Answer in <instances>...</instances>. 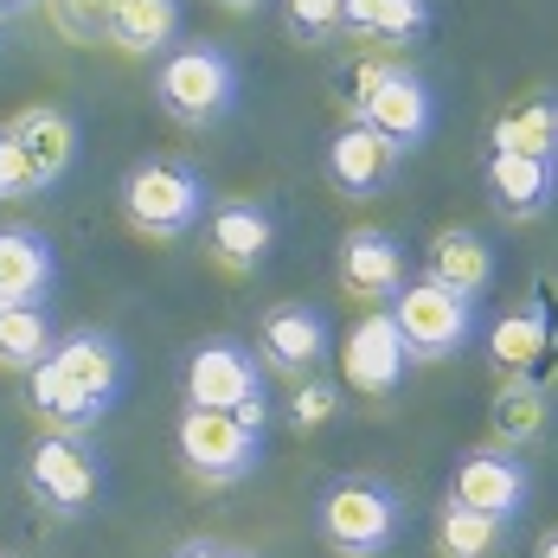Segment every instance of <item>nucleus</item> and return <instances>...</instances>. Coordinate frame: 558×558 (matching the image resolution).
I'll return each mask as SVG.
<instances>
[{
  "mask_svg": "<svg viewBox=\"0 0 558 558\" xmlns=\"http://www.w3.org/2000/svg\"><path fill=\"white\" fill-rule=\"evenodd\" d=\"M391 168H398V148H391L386 135H373L366 122L335 129L328 148H322V173H328V186H335L340 199H373V193H386Z\"/></svg>",
  "mask_w": 558,
  "mask_h": 558,
  "instance_id": "obj_14",
  "label": "nucleus"
},
{
  "mask_svg": "<svg viewBox=\"0 0 558 558\" xmlns=\"http://www.w3.org/2000/svg\"><path fill=\"white\" fill-rule=\"evenodd\" d=\"M340 20H347V33H360V39L404 46V39L430 33V0H340Z\"/></svg>",
  "mask_w": 558,
  "mask_h": 558,
  "instance_id": "obj_22",
  "label": "nucleus"
},
{
  "mask_svg": "<svg viewBox=\"0 0 558 558\" xmlns=\"http://www.w3.org/2000/svg\"><path fill=\"white\" fill-rule=\"evenodd\" d=\"M0 7H26V0H0Z\"/></svg>",
  "mask_w": 558,
  "mask_h": 558,
  "instance_id": "obj_36",
  "label": "nucleus"
},
{
  "mask_svg": "<svg viewBox=\"0 0 558 558\" xmlns=\"http://www.w3.org/2000/svg\"><path fill=\"white\" fill-rule=\"evenodd\" d=\"M26 411H33L39 424H52L58 437H84V430H97V424L110 417V411H97L77 386H64L52 373V360H39V366L26 373Z\"/></svg>",
  "mask_w": 558,
  "mask_h": 558,
  "instance_id": "obj_21",
  "label": "nucleus"
},
{
  "mask_svg": "<svg viewBox=\"0 0 558 558\" xmlns=\"http://www.w3.org/2000/svg\"><path fill=\"white\" fill-rule=\"evenodd\" d=\"M328 315L315 302H277L264 322H257V360L282 373V379H308L322 360H328Z\"/></svg>",
  "mask_w": 558,
  "mask_h": 558,
  "instance_id": "obj_12",
  "label": "nucleus"
},
{
  "mask_svg": "<svg viewBox=\"0 0 558 558\" xmlns=\"http://www.w3.org/2000/svg\"><path fill=\"white\" fill-rule=\"evenodd\" d=\"M546 340H553L546 308H520V315H507L501 328H495L488 353H495V366H501V373H533V366H539V353H546Z\"/></svg>",
  "mask_w": 558,
  "mask_h": 558,
  "instance_id": "obj_27",
  "label": "nucleus"
},
{
  "mask_svg": "<svg viewBox=\"0 0 558 558\" xmlns=\"http://www.w3.org/2000/svg\"><path fill=\"white\" fill-rule=\"evenodd\" d=\"M225 7H231V13H251V7H264V0H225Z\"/></svg>",
  "mask_w": 558,
  "mask_h": 558,
  "instance_id": "obj_33",
  "label": "nucleus"
},
{
  "mask_svg": "<svg viewBox=\"0 0 558 558\" xmlns=\"http://www.w3.org/2000/svg\"><path fill=\"white\" fill-rule=\"evenodd\" d=\"M335 411H340V391L328 386V379H295V391H289V424L295 430H322V424H335Z\"/></svg>",
  "mask_w": 558,
  "mask_h": 558,
  "instance_id": "obj_29",
  "label": "nucleus"
},
{
  "mask_svg": "<svg viewBox=\"0 0 558 558\" xmlns=\"http://www.w3.org/2000/svg\"><path fill=\"white\" fill-rule=\"evenodd\" d=\"M225 558H257V553H225Z\"/></svg>",
  "mask_w": 558,
  "mask_h": 558,
  "instance_id": "obj_35",
  "label": "nucleus"
},
{
  "mask_svg": "<svg viewBox=\"0 0 558 558\" xmlns=\"http://www.w3.org/2000/svg\"><path fill=\"white\" fill-rule=\"evenodd\" d=\"M501 539L507 526L501 520H488V513H475V507H444V520H437V553L444 558H501Z\"/></svg>",
  "mask_w": 558,
  "mask_h": 558,
  "instance_id": "obj_26",
  "label": "nucleus"
},
{
  "mask_svg": "<svg viewBox=\"0 0 558 558\" xmlns=\"http://www.w3.org/2000/svg\"><path fill=\"white\" fill-rule=\"evenodd\" d=\"M546 386L539 379H526V373H513L501 391H495V404H488V424H495V444L501 449H520L533 444L539 430H546Z\"/></svg>",
  "mask_w": 558,
  "mask_h": 558,
  "instance_id": "obj_23",
  "label": "nucleus"
},
{
  "mask_svg": "<svg viewBox=\"0 0 558 558\" xmlns=\"http://www.w3.org/2000/svg\"><path fill=\"white\" fill-rule=\"evenodd\" d=\"M26 495L58 513V520H77V513H90V501L104 495V462H97V449L84 444V437H39L33 456H26Z\"/></svg>",
  "mask_w": 558,
  "mask_h": 558,
  "instance_id": "obj_7",
  "label": "nucleus"
},
{
  "mask_svg": "<svg viewBox=\"0 0 558 558\" xmlns=\"http://www.w3.org/2000/svg\"><path fill=\"white\" fill-rule=\"evenodd\" d=\"M155 97L180 129H206L225 122L238 104V58L213 46V39H193V46H168L161 71H155Z\"/></svg>",
  "mask_w": 558,
  "mask_h": 558,
  "instance_id": "obj_4",
  "label": "nucleus"
},
{
  "mask_svg": "<svg viewBox=\"0 0 558 558\" xmlns=\"http://www.w3.org/2000/svg\"><path fill=\"white\" fill-rule=\"evenodd\" d=\"M173 449H180V469L206 488H231L244 475H257L264 462V430H244L231 411H199L186 404L173 417Z\"/></svg>",
  "mask_w": 558,
  "mask_h": 558,
  "instance_id": "obj_5",
  "label": "nucleus"
},
{
  "mask_svg": "<svg viewBox=\"0 0 558 558\" xmlns=\"http://www.w3.org/2000/svg\"><path fill=\"white\" fill-rule=\"evenodd\" d=\"M386 308H391V322H398V335H404V347H411V360H449L475 335V302L430 277L404 282Z\"/></svg>",
  "mask_w": 558,
  "mask_h": 558,
  "instance_id": "obj_6",
  "label": "nucleus"
},
{
  "mask_svg": "<svg viewBox=\"0 0 558 558\" xmlns=\"http://www.w3.org/2000/svg\"><path fill=\"white\" fill-rule=\"evenodd\" d=\"M26 193H39V180H33V168H26L13 129H0V199H26Z\"/></svg>",
  "mask_w": 558,
  "mask_h": 558,
  "instance_id": "obj_30",
  "label": "nucleus"
},
{
  "mask_svg": "<svg viewBox=\"0 0 558 558\" xmlns=\"http://www.w3.org/2000/svg\"><path fill=\"white\" fill-rule=\"evenodd\" d=\"M7 308H13V302H7V295H0V322H7Z\"/></svg>",
  "mask_w": 558,
  "mask_h": 558,
  "instance_id": "obj_34",
  "label": "nucleus"
},
{
  "mask_svg": "<svg viewBox=\"0 0 558 558\" xmlns=\"http://www.w3.org/2000/svg\"><path fill=\"white\" fill-rule=\"evenodd\" d=\"M213 213V193H206V180L199 168H186V161H168V155H155V161H135L129 180H122V219L135 225L142 238H186V231H199Z\"/></svg>",
  "mask_w": 558,
  "mask_h": 558,
  "instance_id": "obj_3",
  "label": "nucleus"
},
{
  "mask_svg": "<svg viewBox=\"0 0 558 558\" xmlns=\"http://www.w3.org/2000/svg\"><path fill=\"white\" fill-rule=\"evenodd\" d=\"M340 373H347V386L360 391V398H391V391L404 386L411 347L398 335L391 308H366V315L347 328V340H340Z\"/></svg>",
  "mask_w": 558,
  "mask_h": 558,
  "instance_id": "obj_10",
  "label": "nucleus"
},
{
  "mask_svg": "<svg viewBox=\"0 0 558 558\" xmlns=\"http://www.w3.org/2000/svg\"><path fill=\"white\" fill-rule=\"evenodd\" d=\"M7 129H13V142H20V155H26V168H33L39 186H58L71 173V161H77V122H71V110L39 104V110H20Z\"/></svg>",
  "mask_w": 558,
  "mask_h": 558,
  "instance_id": "obj_18",
  "label": "nucleus"
},
{
  "mask_svg": "<svg viewBox=\"0 0 558 558\" xmlns=\"http://www.w3.org/2000/svg\"><path fill=\"white\" fill-rule=\"evenodd\" d=\"M482 180H488V199H495L501 219H546L553 199H558V161H546V155L495 148Z\"/></svg>",
  "mask_w": 558,
  "mask_h": 558,
  "instance_id": "obj_16",
  "label": "nucleus"
},
{
  "mask_svg": "<svg viewBox=\"0 0 558 558\" xmlns=\"http://www.w3.org/2000/svg\"><path fill=\"white\" fill-rule=\"evenodd\" d=\"M533 558H558V526L546 533V539H539V546H533Z\"/></svg>",
  "mask_w": 558,
  "mask_h": 558,
  "instance_id": "obj_32",
  "label": "nucleus"
},
{
  "mask_svg": "<svg viewBox=\"0 0 558 558\" xmlns=\"http://www.w3.org/2000/svg\"><path fill=\"white\" fill-rule=\"evenodd\" d=\"M347 110L373 135H386L398 155L424 148L430 129H437V97L411 64H360L353 84H347Z\"/></svg>",
  "mask_w": 558,
  "mask_h": 558,
  "instance_id": "obj_2",
  "label": "nucleus"
},
{
  "mask_svg": "<svg viewBox=\"0 0 558 558\" xmlns=\"http://www.w3.org/2000/svg\"><path fill=\"white\" fill-rule=\"evenodd\" d=\"M495 148L558 161V97H533V104H520L513 116H501L495 122Z\"/></svg>",
  "mask_w": 558,
  "mask_h": 558,
  "instance_id": "obj_25",
  "label": "nucleus"
},
{
  "mask_svg": "<svg viewBox=\"0 0 558 558\" xmlns=\"http://www.w3.org/2000/svg\"><path fill=\"white\" fill-rule=\"evenodd\" d=\"M404 277H411V264H404V244H398L391 231L360 225V231L340 238V289H347V295L386 308L391 295L404 289Z\"/></svg>",
  "mask_w": 558,
  "mask_h": 558,
  "instance_id": "obj_15",
  "label": "nucleus"
},
{
  "mask_svg": "<svg viewBox=\"0 0 558 558\" xmlns=\"http://www.w3.org/2000/svg\"><path fill=\"white\" fill-rule=\"evenodd\" d=\"M277 251V213L264 199H213L206 213V257L225 277H257Z\"/></svg>",
  "mask_w": 558,
  "mask_h": 558,
  "instance_id": "obj_11",
  "label": "nucleus"
},
{
  "mask_svg": "<svg viewBox=\"0 0 558 558\" xmlns=\"http://www.w3.org/2000/svg\"><path fill=\"white\" fill-rule=\"evenodd\" d=\"M424 277L469 295V302H482L488 282H495V244L482 231H469V225H444L430 238V251H424Z\"/></svg>",
  "mask_w": 558,
  "mask_h": 558,
  "instance_id": "obj_17",
  "label": "nucleus"
},
{
  "mask_svg": "<svg viewBox=\"0 0 558 558\" xmlns=\"http://www.w3.org/2000/svg\"><path fill=\"white\" fill-rule=\"evenodd\" d=\"M231 546H219V539H180L168 558H225Z\"/></svg>",
  "mask_w": 558,
  "mask_h": 558,
  "instance_id": "obj_31",
  "label": "nucleus"
},
{
  "mask_svg": "<svg viewBox=\"0 0 558 558\" xmlns=\"http://www.w3.org/2000/svg\"><path fill=\"white\" fill-rule=\"evenodd\" d=\"M52 347H58L52 315H46L39 302H13V308H7V322H0V373H20V379H26Z\"/></svg>",
  "mask_w": 558,
  "mask_h": 558,
  "instance_id": "obj_24",
  "label": "nucleus"
},
{
  "mask_svg": "<svg viewBox=\"0 0 558 558\" xmlns=\"http://www.w3.org/2000/svg\"><path fill=\"white\" fill-rule=\"evenodd\" d=\"M116 52H168L173 33H180V0H110V20H104Z\"/></svg>",
  "mask_w": 558,
  "mask_h": 558,
  "instance_id": "obj_20",
  "label": "nucleus"
},
{
  "mask_svg": "<svg viewBox=\"0 0 558 558\" xmlns=\"http://www.w3.org/2000/svg\"><path fill=\"white\" fill-rule=\"evenodd\" d=\"M180 379H186V404H199V411H238L244 398L264 391V360L244 340L213 335L186 353V373Z\"/></svg>",
  "mask_w": 558,
  "mask_h": 558,
  "instance_id": "obj_9",
  "label": "nucleus"
},
{
  "mask_svg": "<svg viewBox=\"0 0 558 558\" xmlns=\"http://www.w3.org/2000/svg\"><path fill=\"white\" fill-rule=\"evenodd\" d=\"M58 282L52 244L33 225H0V295L7 302H46Z\"/></svg>",
  "mask_w": 558,
  "mask_h": 558,
  "instance_id": "obj_19",
  "label": "nucleus"
},
{
  "mask_svg": "<svg viewBox=\"0 0 558 558\" xmlns=\"http://www.w3.org/2000/svg\"><path fill=\"white\" fill-rule=\"evenodd\" d=\"M347 33V20H340V0H289V39H302V46H328Z\"/></svg>",
  "mask_w": 558,
  "mask_h": 558,
  "instance_id": "obj_28",
  "label": "nucleus"
},
{
  "mask_svg": "<svg viewBox=\"0 0 558 558\" xmlns=\"http://www.w3.org/2000/svg\"><path fill=\"white\" fill-rule=\"evenodd\" d=\"M315 533L335 558H386L404 533V501L379 475H340L315 501Z\"/></svg>",
  "mask_w": 558,
  "mask_h": 558,
  "instance_id": "obj_1",
  "label": "nucleus"
},
{
  "mask_svg": "<svg viewBox=\"0 0 558 558\" xmlns=\"http://www.w3.org/2000/svg\"><path fill=\"white\" fill-rule=\"evenodd\" d=\"M449 501L456 507H475V513H488V520H520L526 501H533V469H526V456L520 449H469L462 462H456V475H449Z\"/></svg>",
  "mask_w": 558,
  "mask_h": 558,
  "instance_id": "obj_8",
  "label": "nucleus"
},
{
  "mask_svg": "<svg viewBox=\"0 0 558 558\" xmlns=\"http://www.w3.org/2000/svg\"><path fill=\"white\" fill-rule=\"evenodd\" d=\"M46 360H52L58 379L77 386L97 411H116V398L129 386V360H122L116 335H104V328H71V335H58V347Z\"/></svg>",
  "mask_w": 558,
  "mask_h": 558,
  "instance_id": "obj_13",
  "label": "nucleus"
}]
</instances>
